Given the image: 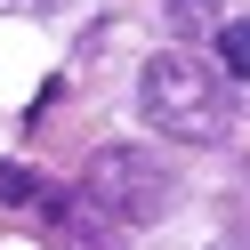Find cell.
<instances>
[{
    "instance_id": "1",
    "label": "cell",
    "mask_w": 250,
    "mask_h": 250,
    "mask_svg": "<svg viewBox=\"0 0 250 250\" xmlns=\"http://www.w3.org/2000/svg\"><path fill=\"white\" fill-rule=\"evenodd\" d=\"M137 105H146V121L162 137H178V146H218V137L234 129V97L218 89V73L202 65L194 49H162L146 73H137Z\"/></svg>"
},
{
    "instance_id": "2",
    "label": "cell",
    "mask_w": 250,
    "mask_h": 250,
    "mask_svg": "<svg viewBox=\"0 0 250 250\" xmlns=\"http://www.w3.org/2000/svg\"><path fill=\"white\" fill-rule=\"evenodd\" d=\"M81 202L105 210L121 234H137V226H153V218H169L178 178H169L146 146H105L97 162H89V178H81Z\"/></svg>"
},
{
    "instance_id": "3",
    "label": "cell",
    "mask_w": 250,
    "mask_h": 250,
    "mask_svg": "<svg viewBox=\"0 0 250 250\" xmlns=\"http://www.w3.org/2000/svg\"><path fill=\"white\" fill-rule=\"evenodd\" d=\"M41 202V210H49V242L57 250H129V242H121V226H113V218H105V210H89V202L81 194H33Z\"/></svg>"
},
{
    "instance_id": "4",
    "label": "cell",
    "mask_w": 250,
    "mask_h": 250,
    "mask_svg": "<svg viewBox=\"0 0 250 250\" xmlns=\"http://www.w3.org/2000/svg\"><path fill=\"white\" fill-rule=\"evenodd\" d=\"M218 73L226 81H250V24H226L218 33Z\"/></svg>"
},
{
    "instance_id": "5",
    "label": "cell",
    "mask_w": 250,
    "mask_h": 250,
    "mask_svg": "<svg viewBox=\"0 0 250 250\" xmlns=\"http://www.w3.org/2000/svg\"><path fill=\"white\" fill-rule=\"evenodd\" d=\"M33 194H41L33 169H24V162H0V202H8V210H17V202H33Z\"/></svg>"
},
{
    "instance_id": "6",
    "label": "cell",
    "mask_w": 250,
    "mask_h": 250,
    "mask_svg": "<svg viewBox=\"0 0 250 250\" xmlns=\"http://www.w3.org/2000/svg\"><path fill=\"white\" fill-rule=\"evenodd\" d=\"M169 8V24H178V33H202V24L218 17V0H162Z\"/></svg>"
},
{
    "instance_id": "7",
    "label": "cell",
    "mask_w": 250,
    "mask_h": 250,
    "mask_svg": "<svg viewBox=\"0 0 250 250\" xmlns=\"http://www.w3.org/2000/svg\"><path fill=\"white\" fill-rule=\"evenodd\" d=\"M0 8H8V17H33V8H49V0H0Z\"/></svg>"
},
{
    "instance_id": "8",
    "label": "cell",
    "mask_w": 250,
    "mask_h": 250,
    "mask_svg": "<svg viewBox=\"0 0 250 250\" xmlns=\"http://www.w3.org/2000/svg\"><path fill=\"white\" fill-rule=\"evenodd\" d=\"M218 250H242V242H218Z\"/></svg>"
}]
</instances>
